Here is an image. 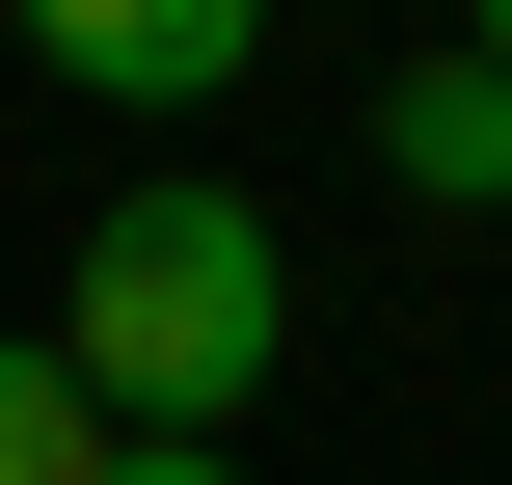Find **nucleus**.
Wrapping results in <instances>:
<instances>
[{"label":"nucleus","mask_w":512,"mask_h":485,"mask_svg":"<svg viewBox=\"0 0 512 485\" xmlns=\"http://www.w3.org/2000/svg\"><path fill=\"white\" fill-rule=\"evenodd\" d=\"M0 485H108V405L54 378V324H0Z\"/></svg>","instance_id":"nucleus-4"},{"label":"nucleus","mask_w":512,"mask_h":485,"mask_svg":"<svg viewBox=\"0 0 512 485\" xmlns=\"http://www.w3.org/2000/svg\"><path fill=\"white\" fill-rule=\"evenodd\" d=\"M459 54H486V81H512V0H459Z\"/></svg>","instance_id":"nucleus-6"},{"label":"nucleus","mask_w":512,"mask_h":485,"mask_svg":"<svg viewBox=\"0 0 512 485\" xmlns=\"http://www.w3.org/2000/svg\"><path fill=\"white\" fill-rule=\"evenodd\" d=\"M27 54H54L81 108H216V81L270 54V0H27Z\"/></svg>","instance_id":"nucleus-2"},{"label":"nucleus","mask_w":512,"mask_h":485,"mask_svg":"<svg viewBox=\"0 0 512 485\" xmlns=\"http://www.w3.org/2000/svg\"><path fill=\"white\" fill-rule=\"evenodd\" d=\"M378 162H405L432 216H512V81L486 54H405V81H378Z\"/></svg>","instance_id":"nucleus-3"},{"label":"nucleus","mask_w":512,"mask_h":485,"mask_svg":"<svg viewBox=\"0 0 512 485\" xmlns=\"http://www.w3.org/2000/svg\"><path fill=\"white\" fill-rule=\"evenodd\" d=\"M108 485H243V459H189V432H108Z\"/></svg>","instance_id":"nucleus-5"},{"label":"nucleus","mask_w":512,"mask_h":485,"mask_svg":"<svg viewBox=\"0 0 512 485\" xmlns=\"http://www.w3.org/2000/svg\"><path fill=\"white\" fill-rule=\"evenodd\" d=\"M270 351H297V243L243 216V189H108L81 216V297H54V378L108 405V432H189V459H243V405H270Z\"/></svg>","instance_id":"nucleus-1"}]
</instances>
